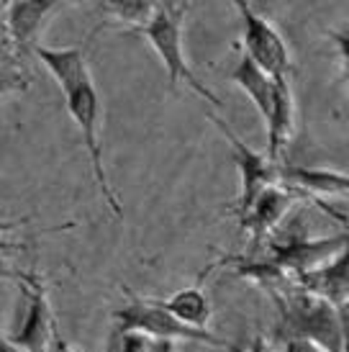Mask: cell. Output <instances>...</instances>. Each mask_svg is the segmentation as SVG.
<instances>
[{
	"label": "cell",
	"instance_id": "1",
	"mask_svg": "<svg viewBox=\"0 0 349 352\" xmlns=\"http://www.w3.org/2000/svg\"><path fill=\"white\" fill-rule=\"evenodd\" d=\"M139 332L152 337L157 342H198L216 350L236 352L234 344L216 337L211 329H198L177 319L172 311L155 298H142V296L128 294V301L113 311V334Z\"/></svg>",
	"mask_w": 349,
	"mask_h": 352
},
{
	"label": "cell",
	"instance_id": "2",
	"mask_svg": "<svg viewBox=\"0 0 349 352\" xmlns=\"http://www.w3.org/2000/svg\"><path fill=\"white\" fill-rule=\"evenodd\" d=\"M282 301L285 327L295 342L311 344L316 352H344V324L339 306L308 291L288 294Z\"/></svg>",
	"mask_w": 349,
	"mask_h": 352
},
{
	"label": "cell",
	"instance_id": "3",
	"mask_svg": "<svg viewBox=\"0 0 349 352\" xmlns=\"http://www.w3.org/2000/svg\"><path fill=\"white\" fill-rule=\"evenodd\" d=\"M183 13L185 3L177 6H162L152 23L142 31V36L149 41V47L157 52V57L162 59V65L167 69V78H170V88H177V82H185L188 88L198 93L205 103L221 108L223 103L216 98L211 90L205 88L203 82L198 80L188 59H185V47H183Z\"/></svg>",
	"mask_w": 349,
	"mask_h": 352
},
{
	"label": "cell",
	"instance_id": "4",
	"mask_svg": "<svg viewBox=\"0 0 349 352\" xmlns=\"http://www.w3.org/2000/svg\"><path fill=\"white\" fill-rule=\"evenodd\" d=\"M65 96V106H67V113L72 116V121L78 124L80 134H82V144L87 149V157H90V167H93V180H95L98 190L103 201L108 204L111 214L116 219H124V206L118 201L116 190L111 188V180H108V173L103 167V149H100V139H98V121H100V98H98L95 82L87 80L82 85H75L72 90L62 93Z\"/></svg>",
	"mask_w": 349,
	"mask_h": 352
},
{
	"label": "cell",
	"instance_id": "5",
	"mask_svg": "<svg viewBox=\"0 0 349 352\" xmlns=\"http://www.w3.org/2000/svg\"><path fill=\"white\" fill-rule=\"evenodd\" d=\"M19 283L23 298H26V311H23L19 332L3 337V342H8L19 352H49L54 347L57 322H54V314L49 306L47 285L36 273V267L19 273Z\"/></svg>",
	"mask_w": 349,
	"mask_h": 352
},
{
	"label": "cell",
	"instance_id": "6",
	"mask_svg": "<svg viewBox=\"0 0 349 352\" xmlns=\"http://www.w3.org/2000/svg\"><path fill=\"white\" fill-rule=\"evenodd\" d=\"M208 118L214 121V126L226 137L229 147H232L234 162L239 167V175H242V196H239V204H236V216H242L252 208V204L267 190V188L280 186L282 165L278 160H272L267 152L262 155V152L249 147L247 142H242V139L236 137V131H234L223 118L214 116V113H208Z\"/></svg>",
	"mask_w": 349,
	"mask_h": 352
},
{
	"label": "cell",
	"instance_id": "7",
	"mask_svg": "<svg viewBox=\"0 0 349 352\" xmlns=\"http://www.w3.org/2000/svg\"><path fill=\"white\" fill-rule=\"evenodd\" d=\"M65 3H72V0H5V8H3L5 54H13V57L34 54L47 21Z\"/></svg>",
	"mask_w": 349,
	"mask_h": 352
},
{
	"label": "cell",
	"instance_id": "8",
	"mask_svg": "<svg viewBox=\"0 0 349 352\" xmlns=\"http://www.w3.org/2000/svg\"><path fill=\"white\" fill-rule=\"evenodd\" d=\"M239 19H242V50L260 62L270 75H291V50L278 29L260 13H254L249 0H232Z\"/></svg>",
	"mask_w": 349,
	"mask_h": 352
},
{
	"label": "cell",
	"instance_id": "9",
	"mask_svg": "<svg viewBox=\"0 0 349 352\" xmlns=\"http://www.w3.org/2000/svg\"><path fill=\"white\" fill-rule=\"evenodd\" d=\"M349 247V232L324 239H308V236H291L285 242H275L270 250V257L275 263H280L288 273L301 280L303 275L319 270L321 265L334 260L341 250Z\"/></svg>",
	"mask_w": 349,
	"mask_h": 352
},
{
	"label": "cell",
	"instance_id": "10",
	"mask_svg": "<svg viewBox=\"0 0 349 352\" xmlns=\"http://www.w3.org/2000/svg\"><path fill=\"white\" fill-rule=\"evenodd\" d=\"M264 129H267V155L280 162L295 131V96H293L291 75H275V96Z\"/></svg>",
	"mask_w": 349,
	"mask_h": 352
},
{
	"label": "cell",
	"instance_id": "11",
	"mask_svg": "<svg viewBox=\"0 0 349 352\" xmlns=\"http://www.w3.org/2000/svg\"><path fill=\"white\" fill-rule=\"evenodd\" d=\"M293 201H295V196H293V190H288V188L282 186L267 188L252 204V208L247 214L239 216V229L247 232L252 239L270 236L282 224V219L288 216Z\"/></svg>",
	"mask_w": 349,
	"mask_h": 352
},
{
	"label": "cell",
	"instance_id": "12",
	"mask_svg": "<svg viewBox=\"0 0 349 352\" xmlns=\"http://www.w3.org/2000/svg\"><path fill=\"white\" fill-rule=\"evenodd\" d=\"M298 288L319 296V298L334 303L339 309L344 303H349V247L341 250L326 265H321L319 270L303 275L298 280Z\"/></svg>",
	"mask_w": 349,
	"mask_h": 352
},
{
	"label": "cell",
	"instance_id": "13",
	"mask_svg": "<svg viewBox=\"0 0 349 352\" xmlns=\"http://www.w3.org/2000/svg\"><path fill=\"white\" fill-rule=\"evenodd\" d=\"M229 80L242 90L247 98L252 100V106L257 108V113L262 116V121H267L270 108H272V96H275V75H270L260 62H254V59L242 50L239 62H236L234 69L229 72Z\"/></svg>",
	"mask_w": 349,
	"mask_h": 352
},
{
	"label": "cell",
	"instance_id": "14",
	"mask_svg": "<svg viewBox=\"0 0 349 352\" xmlns=\"http://www.w3.org/2000/svg\"><path fill=\"white\" fill-rule=\"evenodd\" d=\"M34 57L39 59L41 65L49 69V75L57 80V85L62 93L72 90L75 85H82L90 78V67H87L85 54L78 47H65V50H52L39 44L34 50Z\"/></svg>",
	"mask_w": 349,
	"mask_h": 352
},
{
	"label": "cell",
	"instance_id": "15",
	"mask_svg": "<svg viewBox=\"0 0 349 352\" xmlns=\"http://www.w3.org/2000/svg\"><path fill=\"white\" fill-rule=\"evenodd\" d=\"M90 3L108 23L134 31H144L165 6L162 0H90Z\"/></svg>",
	"mask_w": 349,
	"mask_h": 352
},
{
	"label": "cell",
	"instance_id": "16",
	"mask_svg": "<svg viewBox=\"0 0 349 352\" xmlns=\"http://www.w3.org/2000/svg\"><path fill=\"white\" fill-rule=\"evenodd\" d=\"M159 303L165 306L167 311H172L177 319H183L185 324L198 327V329H208L211 316H214L211 298H208V294H205V288L201 280L193 285H188V288L174 291V294H170Z\"/></svg>",
	"mask_w": 349,
	"mask_h": 352
},
{
	"label": "cell",
	"instance_id": "17",
	"mask_svg": "<svg viewBox=\"0 0 349 352\" xmlns=\"http://www.w3.org/2000/svg\"><path fill=\"white\" fill-rule=\"evenodd\" d=\"M282 180L301 186L324 196H349V175L334 170H311V167H282Z\"/></svg>",
	"mask_w": 349,
	"mask_h": 352
},
{
	"label": "cell",
	"instance_id": "18",
	"mask_svg": "<svg viewBox=\"0 0 349 352\" xmlns=\"http://www.w3.org/2000/svg\"><path fill=\"white\" fill-rule=\"evenodd\" d=\"M118 340H121V352H149L152 347V337H146V334H139V332H126V334H118Z\"/></svg>",
	"mask_w": 349,
	"mask_h": 352
},
{
	"label": "cell",
	"instance_id": "19",
	"mask_svg": "<svg viewBox=\"0 0 349 352\" xmlns=\"http://www.w3.org/2000/svg\"><path fill=\"white\" fill-rule=\"evenodd\" d=\"M331 41H334V47L339 52V59L344 69H349V34H337V31H329Z\"/></svg>",
	"mask_w": 349,
	"mask_h": 352
},
{
	"label": "cell",
	"instance_id": "20",
	"mask_svg": "<svg viewBox=\"0 0 349 352\" xmlns=\"http://www.w3.org/2000/svg\"><path fill=\"white\" fill-rule=\"evenodd\" d=\"M236 352H239V350H236ZM244 352H272V342L264 337V334H257V337L252 340V344H249Z\"/></svg>",
	"mask_w": 349,
	"mask_h": 352
},
{
	"label": "cell",
	"instance_id": "21",
	"mask_svg": "<svg viewBox=\"0 0 349 352\" xmlns=\"http://www.w3.org/2000/svg\"><path fill=\"white\" fill-rule=\"evenodd\" d=\"M54 352H82V350L75 347V344L65 342V340H62V334H59V329H57V334H54Z\"/></svg>",
	"mask_w": 349,
	"mask_h": 352
},
{
	"label": "cell",
	"instance_id": "22",
	"mask_svg": "<svg viewBox=\"0 0 349 352\" xmlns=\"http://www.w3.org/2000/svg\"><path fill=\"white\" fill-rule=\"evenodd\" d=\"M157 352H177V350H174V342H159L157 344Z\"/></svg>",
	"mask_w": 349,
	"mask_h": 352
},
{
	"label": "cell",
	"instance_id": "23",
	"mask_svg": "<svg viewBox=\"0 0 349 352\" xmlns=\"http://www.w3.org/2000/svg\"><path fill=\"white\" fill-rule=\"evenodd\" d=\"M0 352H19V350H16V347H10L8 342H3L0 344Z\"/></svg>",
	"mask_w": 349,
	"mask_h": 352
},
{
	"label": "cell",
	"instance_id": "24",
	"mask_svg": "<svg viewBox=\"0 0 349 352\" xmlns=\"http://www.w3.org/2000/svg\"><path fill=\"white\" fill-rule=\"evenodd\" d=\"M165 6H177V0H162Z\"/></svg>",
	"mask_w": 349,
	"mask_h": 352
},
{
	"label": "cell",
	"instance_id": "25",
	"mask_svg": "<svg viewBox=\"0 0 349 352\" xmlns=\"http://www.w3.org/2000/svg\"><path fill=\"white\" fill-rule=\"evenodd\" d=\"M347 72H349V69H347Z\"/></svg>",
	"mask_w": 349,
	"mask_h": 352
}]
</instances>
